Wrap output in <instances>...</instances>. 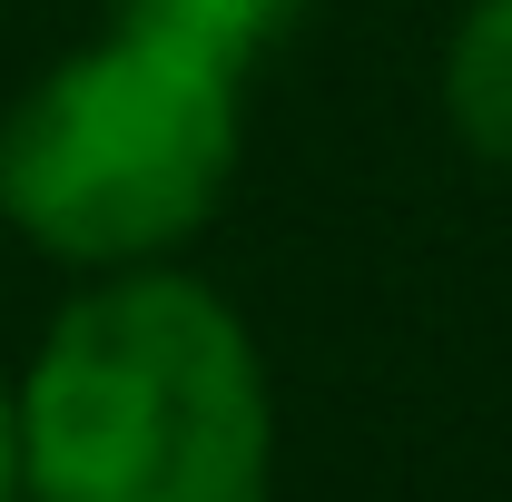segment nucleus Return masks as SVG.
<instances>
[{
  "mask_svg": "<svg viewBox=\"0 0 512 502\" xmlns=\"http://www.w3.org/2000/svg\"><path fill=\"white\" fill-rule=\"evenodd\" d=\"M247 79L109 20L0 119V227L50 266H168L237 188Z\"/></svg>",
  "mask_w": 512,
  "mask_h": 502,
  "instance_id": "obj_2",
  "label": "nucleus"
},
{
  "mask_svg": "<svg viewBox=\"0 0 512 502\" xmlns=\"http://www.w3.org/2000/svg\"><path fill=\"white\" fill-rule=\"evenodd\" d=\"M0 502H20V394L0 384Z\"/></svg>",
  "mask_w": 512,
  "mask_h": 502,
  "instance_id": "obj_5",
  "label": "nucleus"
},
{
  "mask_svg": "<svg viewBox=\"0 0 512 502\" xmlns=\"http://www.w3.org/2000/svg\"><path fill=\"white\" fill-rule=\"evenodd\" d=\"M444 128L483 158L512 168V0H473L444 40Z\"/></svg>",
  "mask_w": 512,
  "mask_h": 502,
  "instance_id": "obj_3",
  "label": "nucleus"
},
{
  "mask_svg": "<svg viewBox=\"0 0 512 502\" xmlns=\"http://www.w3.org/2000/svg\"><path fill=\"white\" fill-rule=\"evenodd\" d=\"M20 502H30V493H20Z\"/></svg>",
  "mask_w": 512,
  "mask_h": 502,
  "instance_id": "obj_6",
  "label": "nucleus"
},
{
  "mask_svg": "<svg viewBox=\"0 0 512 502\" xmlns=\"http://www.w3.org/2000/svg\"><path fill=\"white\" fill-rule=\"evenodd\" d=\"M30 502H266L276 384L247 315L188 266L89 276L20 365Z\"/></svg>",
  "mask_w": 512,
  "mask_h": 502,
  "instance_id": "obj_1",
  "label": "nucleus"
},
{
  "mask_svg": "<svg viewBox=\"0 0 512 502\" xmlns=\"http://www.w3.org/2000/svg\"><path fill=\"white\" fill-rule=\"evenodd\" d=\"M306 10H316V0H119L109 20L148 30V40H178V50H197V60H217L227 79H247Z\"/></svg>",
  "mask_w": 512,
  "mask_h": 502,
  "instance_id": "obj_4",
  "label": "nucleus"
}]
</instances>
